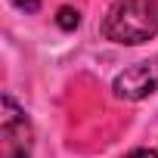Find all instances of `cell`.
<instances>
[{
    "mask_svg": "<svg viewBox=\"0 0 158 158\" xmlns=\"http://www.w3.org/2000/svg\"><path fill=\"white\" fill-rule=\"evenodd\" d=\"M56 25H59L62 31H74L77 25H81V13H77L74 6H59V13H56Z\"/></svg>",
    "mask_w": 158,
    "mask_h": 158,
    "instance_id": "cell-4",
    "label": "cell"
},
{
    "mask_svg": "<svg viewBox=\"0 0 158 158\" xmlns=\"http://www.w3.org/2000/svg\"><path fill=\"white\" fill-rule=\"evenodd\" d=\"M158 34V0H115L102 19V37L121 47H139Z\"/></svg>",
    "mask_w": 158,
    "mask_h": 158,
    "instance_id": "cell-1",
    "label": "cell"
},
{
    "mask_svg": "<svg viewBox=\"0 0 158 158\" xmlns=\"http://www.w3.org/2000/svg\"><path fill=\"white\" fill-rule=\"evenodd\" d=\"M112 90L118 99H127V102H139V99L152 96L158 90V59L133 62L124 71H118L112 81Z\"/></svg>",
    "mask_w": 158,
    "mask_h": 158,
    "instance_id": "cell-3",
    "label": "cell"
},
{
    "mask_svg": "<svg viewBox=\"0 0 158 158\" xmlns=\"http://www.w3.org/2000/svg\"><path fill=\"white\" fill-rule=\"evenodd\" d=\"M124 158H158V152H155V149H133V152H127Z\"/></svg>",
    "mask_w": 158,
    "mask_h": 158,
    "instance_id": "cell-6",
    "label": "cell"
},
{
    "mask_svg": "<svg viewBox=\"0 0 158 158\" xmlns=\"http://www.w3.org/2000/svg\"><path fill=\"white\" fill-rule=\"evenodd\" d=\"M0 155L3 158H31L34 155L31 118L13 96L0 99Z\"/></svg>",
    "mask_w": 158,
    "mask_h": 158,
    "instance_id": "cell-2",
    "label": "cell"
},
{
    "mask_svg": "<svg viewBox=\"0 0 158 158\" xmlns=\"http://www.w3.org/2000/svg\"><path fill=\"white\" fill-rule=\"evenodd\" d=\"M13 3H16L22 13H37V10H40V0H13Z\"/></svg>",
    "mask_w": 158,
    "mask_h": 158,
    "instance_id": "cell-5",
    "label": "cell"
}]
</instances>
